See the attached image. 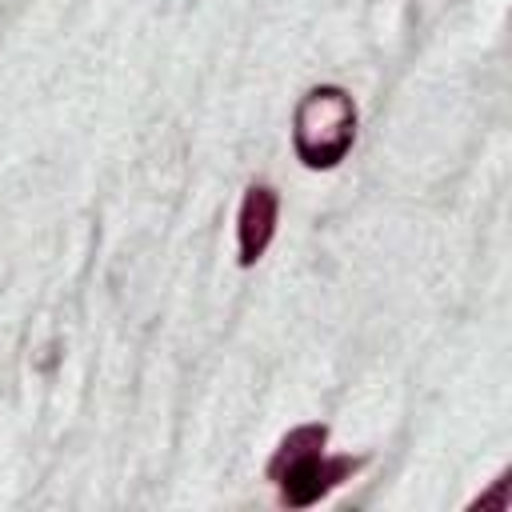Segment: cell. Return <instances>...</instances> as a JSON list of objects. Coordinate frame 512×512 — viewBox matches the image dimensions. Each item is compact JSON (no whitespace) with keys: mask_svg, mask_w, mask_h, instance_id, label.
<instances>
[{"mask_svg":"<svg viewBox=\"0 0 512 512\" xmlns=\"http://www.w3.org/2000/svg\"><path fill=\"white\" fill-rule=\"evenodd\" d=\"M356 144V104L344 88L320 84L292 112V148L304 168H336Z\"/></svg>","mask_w":512,"mask_h":512,"instance_id":"cell-1","label":"cell"},{"mask_svg":"<svg viewBox=\"0 0 512 512\" xmlns=\"http://www.w3.org/2000/svg\"><path fill=\"white\" fill-rule=\"evenodd\" d=\"M356 468H360L356 456H324V452H316V456L292 464V468L276 480V484H280V500H284L288 508H308V504L324 500L332 488H340Z\"/></svg>","mask_w":512,"mask_h":512,"instance_id":"cell-2","label":"cell"},{"mask_svg":"<svg viewBox=\"0 0 512 512\" xmlns=\"http://www.w3.org/2000/svg\"><path fill=\"white\" fill-rule=\"evenodd\" d=\"M276 216H280L276 192L268 184H252L244 192L240 216H236V248H240V264L244 268H252L268 252V244L276 236Z\"/></svg>","mask_w":512,"mask_h":512,"instance_id":"cell-3","label":"cell"},{"mask_svg":"<svg viewBox=\"0 0 512 512\" xmlns=\"http://www.w3.org/2000/svg\"><path fill=\"white\" fill-rule=\"evenodd\" d=\"M324 440H328V428H324V424H300V428H292V432L276 444V452H272V460H268V480H280L292 464H300V460L324 452Z\"/></svg>","mask_w":512,"mask_h":512,"instance_id":"cell-4","label":"cell"},{"mask_svg":"<svg viewBox=\"0 0 512 512\" xmlns=\"http://www.w3.org/2000/svg\"><path fill=\"white\" fill-rule=\"evenodd\" d=\"M508 484H512V480H508V472H504V476H500L484 496H476V500H472V508H508Z\"/></svg>","mask_w":512,"mask_h":512,"instance_id":"cell-5","label":"cell"}]
</instances>
